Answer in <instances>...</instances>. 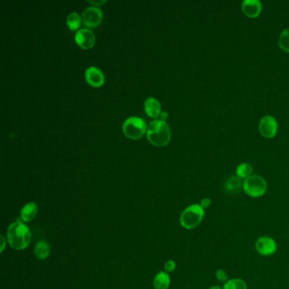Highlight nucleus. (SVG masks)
I'll list each match as a JSON object with an SVG mask.
<instances>
[{
	"label": "nucleus",
	"mask_w": 289,
	"mask_h": 289,
	"mask_svg": "<svg viewBox=\"0 0 289 289\" xmlns=\"http://www.w3.org/2000/svg\"><path fill=\"white\" fill-rule=\"evenodd\" d=\"M7 240L11 248L16 250H23L31 243V231L22 221H15L7 230Z\"/></svg>",
	"instance_id": "1"
},
{
	"label": "nucleus",
	"mask_w": 289,
	"mask_h": 289,
	"mask_svg": "<svg viewBox=\"0 0 289 289\" xmlns=\"http://www.w3.org/2000/svg\"><path fill=\"white\" fill-rule=\"evenodd\" d=\"M147 139L152 144L163 147L171 141V128L161 120L151 121L147 127Z\"/></svg>",
	"instance_id": "2"
},
{
	"label": "nucleus",
	"mask_w": 289,
	"mask_h": 289,
	"mask_svg": "<svg viewBox=\"0 0 289 289\" xmlns=\"http://www.w3.org/2000/svg\"><path fill=\"white\" fill-rule=\"evenodd\" d=\"M204 216V208L200 204H192L183 210L180 216V223L186 229H193L200 224Z\"/></svg>",
	"instance_id": "3"
},
{
	"label": "nucleus",
	"mask_w": 289,
	"mask_h": 289,
	"mask_svg": "<svg viewBox=\"0 0 289 289\" xmlns=\"http://www.w3.org/2000/svg\"><path fill=\"white\" fill-rule=\"evenodd\" d=\"M147 126L145 121L139 117H130L125 121L122 131L125 136L131 139H141L147 133Z\"/></svg>",
	"instance_id": "4"
},
{
	"label": "nucleus",
	"mask_w": 289,
	"mask_h": 289,
	"mask_svg": "<svg viewBox=\"0 0 289 289\" xmlns=\"http://www.w3.org/2000/svg\"><path fill=\"white\" fill-rule=\"evenodd\" d=\"M242 188L244 192L250 197L259 198L266 193L267 183L262 177L253 175L245 179Z\"/></svg>",
	"instance_id": "5"
},
{
	"label": "nucleus",
	"mask_w": 289,
	"mask_h": 289,
	"mask_svg": "<svg viewBox=\"0 0 289 289\" xmlns=\"http://www.w3.org/2000/svg\"><path fill=\"white\" fill-rule=\"evenodd\" d=\"M103 20V11L99 8L92 6L86 9L82 15V21L87 27H97Z\"/></svg>",
	"instance_id": "6"
},
{
	"label": "nucleus",
	"mask_w": 289,
	"mask_h": 289,
	"mask_svg": "<svg viewBox=\"0 0 289 289\" xmlns=\"http://www.w3.org/2000/svg\"><path fill=\"white\" fill-rule=\"evenodd\" d=\"M278 129V121L271 115H266L260 120L259 130L264 138L266 139L274 138L277 135Z\"/></svg>",
	"instance_id": "7"
},
{
	"label": "nucleus",
	"mask_w": 289,
	"mask_h": 289,
	"mask_svg": "<svg viewBox=\"0 0 289 289\" xmlns=\"http://www.w3.org/2000/svg\"><path fill=\"white\" fill-rule=\"evenodd\" d=\"M255 248L259 254L263 256H270L276 253L278 245L275 240L270 237H261L255 243Z\"/></svg>",
	"instance_id": "8"
},
{
	"label": "nucleus",
	"mask_w": 289,
	"mask_h": 289,
	"mask_svg": "<svg viewBox=\"0 0 289 289\" xmlns=\"http://www.w3.org/2000/svg\"><path fill=\"white\" fill-rule=\"evenodd\" d=\"M75 40L78 46L83 49H89L94 47L96 42L95 34L89 29L79 30L75 36Z\"/></svg>",
	"instance_id": "9"
},
{
	"label": "nucleus",
	"mask_w": 289,
	"mask_h": 289,
	"mask_svg": "<svg viewBox=\"0 0 289 289\" xmlns=\"http://www.w3.org/2000/svg\"><path fill=\"white\" fill-rule=\"evenodd\" d=\"M85 78L87 83L95 88H99L104 83L103 72L95 66H91L86 71Z\"/></svg>",
	"instance_id": "10"
},
{
	"label": "nucleus",
	"mask_w": 289,
	"mask_h": 289,
	"mask_svg": "<svg viewBox=\"0 0 289 289\" xmlns=\"http://www.w3.org/2000/svg\"><path fill=\"white\" fill-rule=\"evenodd\" d=\"M242 12L250 18L260 15L262 10V3L259 0H244L242 3Z\"/></svg>",
	"instance_id": "11"
},
{
	"label": "nucleus",
	"mask_w": 289,
	"mask_h": 289,
	"mask_svg": "<svg viewBox=\"0 0 289 289\" xmlns=\"http://www.w3.org/2000/svg\"><path fill=\"white\" fill-rule=\"evenodd\" d=\"M145 112L152 118H157L161 113V107L159 101L153 97H148L144 103Z\"/></svg>",
	"instance_id": "12"
},
{
	"label": "nucleus",
	"mask_w": 289,
	"mask_h": 289,
	"mask_svg": "<svg viewBox=\"0 0 289 289\" xmlns=\"http://www.w3.org/2000/svg\"><path fill=\"white\" fill-rule=\"evenodd\" d=\"M38 205L36 203L30 202L21 210V219L25 222H30L35 218L38 214Z\"/></svg>",
	"instance_id": "13"
},
{
	"label": "nucleus",
	"mask_w": 289,
	"mask_h": 289,
	"mask_svg": "<svg viewBox=\"0 0 289 289\" xmlns=\"http://www.w3.org/2000/svg\"><path fill=\"white\" fill-rule=\"evenodd\" d=\"M171 284V278L168 273L160 272L153 279V287L155 289H168Z\"/></svg>",
	"instance_id": "14"
},
{
	"label": "nucleus",
	"mask_w": 289,
	"mask_h": 289,
	"mask_svg": "<svg viewBox=\"0 0 289 289\" xmlns=\"http://www.w3.org/2000/svg\"><path fill=\"white\" fill-rule=\"evenodd\" d=\"M242 187V182L239 177H231L225 183V189L229 193H235L239 192Z\"/></svg>",
	"instance_id": "15"
},
{
	"label": "nucleus",
	"mask_w": 289,
	"mask_h": 289,
	"mask_svg": "<svg viewBox=\"0 0 289 289\" xmlns=\"http://www.w3.org/2000/svg\"><path fill=\"white\" fill-rule=\"evenodd\" d=\"M50 254V247L48 242L45 241H40L35 246L36 256L39 260H45Z\"/></svg>",
	"instance_id": "16"
},
{
	"label": "nucleus",
	"mask_w": 289,
	"mask_h": 289,
	"mask_svg": "<svg viewBox=\"0 0 289 289\" xmlns=\"http://www.w3.org/2000/svg\"><path fill=\"white\" fill-rule=\"evenodd\" d=\"M66 23L71 31H77L82 24V17L77 12H72L67 16Z\"/></svg>",
	"instance_id": "17"
},
{
	"label": "nucleus",
	"mask_w": 289,
	"mask_h": 289,
	"mask_svg": "<svg viewBox=\"0 0 289 289\" xmlns=\"http://www.w3.org/2000/svg\"><path fill=\"white\" fill-rule=\"evenodd\" d=\"M247 288L248 287L244 281L239 278H235L227 281L223 287V289H247Z\"/></svg>",
	"instance_id": "18"
},
{
	"label": "nucleus",
	"mask_w": 289,
	"mask_h": 289,
	"mask_svg": "<svg viewBox=\"0 0 289 289\" xmlns=\"http://www.w3.org/2000/svg\"><path fill=\"white\" fill-rule=\"evenodd\" d=\"M252 171L253 168L248 163H242L241 165H239L237 168V175L239 178H248V177L252 176Z\"/></svg>",
	"instance_id": "19"
},
{
	"label": "nucleus",
	"mask_w": 289,
	"mask_h": 289,
	"mask_svg": "<svg viewBox=\"0 0 289 289\" xmlns=\"http://www.w3.org/2000/svg\"><path fill=\"white\" fill-rule=\"evenodd\" d=\"M279 45L282 49L289 53V28L284 30L279 37Z\"/></svg>",
	"instance_id": "20"
},
{
	"label": "nucleus",
	"mask_w": 289,
	"mask_h": 289,
	"mask_svg": "<svg viewBox=\"0 0 289 289\" xmlns=\"http://www.w3.org/2000/svg\"><path fill=\"white\" fill-rule=\"evenodd\" d=\"M216 277L217 278V280L220 281L221 283H227V281H228V275L222 269H219L216 271Z\"/></svg>",
	"instance_id": "21"
},
{
	"label": "nucleus",
	"mask_w": 289,
	"mask_h": 289,
	"mask_svg": "<svg viewBox=\"0 0 289 289\" xmlns=\"http://www.w3.org/2000/svg\"><path fill=\"white\" fill-rule=\"evenodd\" d=\"M176 263H175L174 260H169L165 264V269L166 272H174L175 269H176Z\"/></svg>",
	"instance_id": "22"
},
{
	"label": "nucleus",
	"mask_w": 289,
	"mask_h": 289,
	"mask_svg": "<svg viewBox=\"0 0 289 289\" xmlns=\"http://www.w3.org/2000/svg\"><path fill=\"white\" fill-rule=\"evenodd\" d=\"M210 204H211V200H210V198H204V199L201 200L200 205L204 209H206L208 207H210Z\"/></svg>",
	"instance_id": "23"
},
{
	"label": "nucleus",
	"mask_w": 289,
	"mask_h": 289,
	"mask_svg": "<svg viewBox=\"0 0 289 289\" xmlns=\"http://www.w3.org/2000/svg\"><path fill=\"white\" fill-rule=\"evenodd\" d=\"M89 3H91L93 5H95V7H98V6L103 5V3H105L106 1H104V0H99V1H88Z\"/></svg>",
	"instance_id": "24"
},
{
	"label": "nucleus",
	"mask_w": 289,
	"mask_h": 289,
	"mask_svg": "<svg viewBox=\"0 0 289 289\" xmlns=\"http://www.w3.org/2000/svg\"><path fill=\"white\" fill-rule=\"evenodd\" d=\"M160 117H161V121H165V119L167 118V113H161V114H160Z\"/></svg>",
	"instance_id": "25"
},
{
	"label": "nucleus",
	"mask_w": 289,
	"mask_h": 289,
	"mask_svg": "<svg viewBox=\"0 0 289 289\" xmlns=\"http://www.w3.org/2000/svg\"><path fill=\"white\" fill-rule=\"evenodd\" d=\"M1 238H2V242H3V245H2V247H1V252H3V248H4V243H5V241H4L3 235L1 236Z\"/></svg>",
	"instance_id": "26"
},
{
	"label": "nucleus",
	"mask_w": 289,
	"mask_h": 289,
	"mask_svg": "<svg viewBox=\"0 0 289 289\" xmlns=\"http://www.w3.org/2000/svg\"><path fill=\"white\" fill-rule=\"evenodd\" d=\"M221 289V287L213 286V287H211V288H210V289Z\"/></svg>",
	"instance_id": "27"
}]
</instances>
